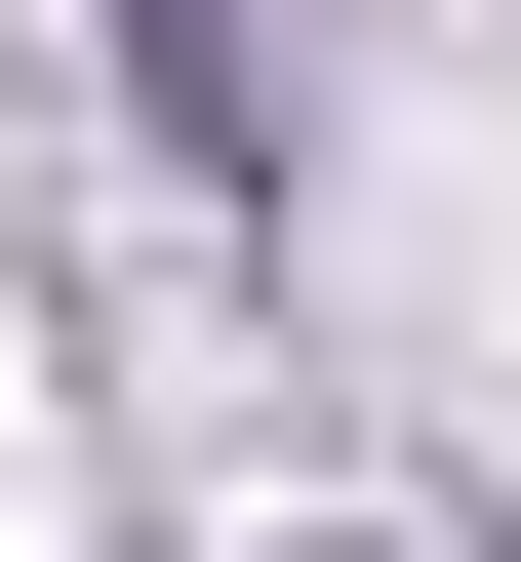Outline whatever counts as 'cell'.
<instances>
[{"label":"cell","mask_w":521,"mask_h":562,"mask_svg":"<svg viewBox=\"0 0 521 562\" xmlns=\"http://www.w3.org/2000/svg\"><path fill=\"white\" fill-rule=\"evenodd\" d=\"M121 41H161V121H201V161H281V0H121Z\"/></svg>","instance_id":"obj_1"}]
</instances>
